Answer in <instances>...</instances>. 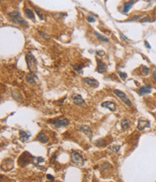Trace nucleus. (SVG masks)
I'll return each mask as SVG.
<instances>
[{
	"label": "nucleus",
	"instance_id": "f257e3e1",
	"mask_svg": "<svg viewBox=\"0 0 156 182\" xmlns=\"http://www.w3.org/2000/svg\"><path fill=\"white\" fill-rule=\"evenodd\" d=\"M26 63L30 71L33 73H37V62L33 54L30 51L26 54Z\"/></svg>",
	"mask_w": 156,
	"mask_h": 182
},
{
	"label": "nucleus",
	"instance_id": "f03ea898",
	"mask_svg": "<svg viewBox=\"0 0 156 182\" xmlns=\"http://www.w3.org/2000/svg\"><path fill=\"white\" fill-rule=\"evenodd\" d=\"M11 22H13L14 24H19V25H27V22L22 18L20 13L17 11H14L12 12H9L8 14Z\"/></svg>",
	"mask_w": 156,
	"mask_h": 182
},
{
	"label": "nucleus",
	"instance_id": "7ed1b4c3",
	"mask_svg": "<svg viewBox=\"0 0 156 182\" xmlns=\"http://www.w3.org/2000/svg\"><path fill=\"white\" fill-rule=\"evenodd\" d=\"M71 162L77 166H82L84 164V160L83 156L76 151H73L71 155Z\"/></svg>",
	"mask_w": 156,
	"mask_h": 182
},
{
	"label": "nucleus",
	"instance_id": "20e7f679",
	"mask_svg": "<svg viewBox=\"0 0 156 182\" xmlns=\"http://www.w3.org/2000/svg\"><path fill=\"white\" fill-rule=\"evenodd\" d=\"M32 159H33V156H32L30 152H23L22 156L19 157L18 163H19V164H20V165L25 166V165L30 164V163H32Z\"/></svg>",
	"mask_w": 156,
	"mask_h": 182
},
{
	"label": "nucleus",
	"instance_id": "39448f33",
	"mask_svg": "<svg viewBox=\"0 0 156 182\" xmlns=\"http://www.w3.org/2000/svg\"><path fill=\"white\" fill-rule=\"evenodd\" d=\"M50 124H52L53 125H54L56 128H61V127H65L68 125L69 124V121L65 117H58L56 118L53 120H51L49 121Z\"/></svg>",
	"mask_w": 156,
	"mask_h": 182
},
{
	"label": "nucleus",
	"instance_id": "423d86ee",
	"mask_svg": "<svg viewBox=\"0 0 156 182\" xmlns=\"http://www.w3.org/2000/svg\"><path fill=\"white\" fill-rule=\"evenodd\" d=\"M113 93L115 94L118 98H120L121 100H122V101L123 103H125V104H127L129 106H132V103H131L130 100L128 98V97L127 96V95L124 92L121 91L120 90H114L113 91Z\"/></svg>",
	"mask_w": 156,
	"mask_h": 182
},
{
	"label": "nucleus",
	"instance_id": "0eeeda50",
	"mask_svg": "<svg viewBox=\"0 0 156 182\" xmlns=\"http://www.w3.org/2000/svg\"><path fill=\"white\" fill-rule=\"evenodd\" d=\"M71 99L73 100V102L79 106H84L86 105V102L81 95L73 94L71 95Z\"/></svg>",
	"mask_w": 156,
	"mask_h": 182
},
{
	"label": "nucleus",
	"instance_id": "6e6552de",
	"mask_svg": "<svg viewBox=\"0 0 156 182\" xmlns=\"http://www.w3.org/2000/svg\"><path fill=\"white\" fill-rule=\"evenodd\" d=\"M150 123L149 121L145 120L143 119H140L138 120V129L142 131L145 128H150Z\"/></svg>",
	"mask_w": 156,
	"mask_h": 182
},
{
	"label": "nucleus",
	"instance_id": "1a4fd4ad",
	"mask_svg": "<svg viewBox=\"0 0 156 182\" xmlns=\"http://www.w3.org/2000/svg\"><path fill=\"white\" fill-rule=\"evenodd\" d=\"M96 62H97V69H96V71L98 72L99 73H100V74L105 73L107 70V64H104L103 62H102L100 59H99L97 58L96 59Z\"/></svg>",
	"mask_w": 156,
	"mask_h": 182
},
{
	"label": "nucleus",
	"instance_id": "9d476101",
	"mask_svg": "<svg viewBox=\"0 0 156 182\" xmlns=\"http://www.w3.org/2000/svg\"><path fill=\"white\" fill-rule=\"evenodd\" d=\"M84 82L86 84H87L91 88H98L99 87V82L96 80H95L92 77H86L84 79Z\"/></svg>",
	"mask_w": 156,
	"mask_h": 182
},
{
	"label": "nucleus",
	"instance_id": "9b49d317",
	"mask_svg": "<svg viewBox=\"0 0 156 182\" xmlns=\"http://www.w3.org/2000/svg\"><path fill=\"white\" fill-rule=\"evenodd\" d=\"M101 106H102V107H103V108H108L109 110H110V111H112V112L116 111V104L114 102H111V101H104V102H103L101 104Z\"/></svg>",
	"mask_w": 156,
	"mask_h": 182
},
{
	"label": "nucleus",
	"instance_id": "f8f14e48",
	"mask_svg": "<svg viewBox=\"0 0 156 182\" xmlns=\"http://www.w3.org/2000/svg\"><path fill=\"white\" fill-rule=\"evenodd\" d=\"M79 131L80 132H82L83 133H84L90 139V140L92 139V137H93V134H92V132H91V130L90 129L88 126L86 125H84V126H81L79 129Z\"/></svg>",
	"mask_w": 156,
	"mask_h": 182
},
{
	"label": "nucleus",
	"instance_id": "ddd939ff",
	"mask_svg": "<svg viewBox=\"0 0 156 182\" xmlns=\"http://www.w3.org/2000/svg\"><path fill=\"white\" fill-rule=\"evenodd\" d=\"M152 91V87L150 85H145L143 86L138 90V93L140 95H144L145 94L150 93Z\"/></svg>",
	"mask_w": 156,
	"mask_h": 182
},
{
	"label": "nucleus",
	"instance_id": "4468645a",
	"mask_svg": "<svg viewBox=\"0 0 156 182\" xmlns=\"http://www.w3.org/2000/svg\"><path fill=\"white\" fill-rule=\"evenodd\" d=\"M30 134H28L26 132L23 131V130H20L19 131V139L22 141V142H25L29 139V138L30 137Z\"/></svg>",
	"mask_w": 156,
	"mask_h": 182
},
{
	"label": "nucleus",
	"instance_id": "2eb2a0df",
	"mask_svg": "<svg viewBox=\"0 0 156 182\" xmlns=\"http://www.w3.org/2000/svg\"><path fill=\"white\" fill-rule=\"evenodd\" d=\"M37 139L41 142L42 143H47L48 142L49 139L48 137L45 135V134L44 133V132H40V133L37 134Z\"/></svg>",
	"mask_w": 156,
	"mask_h": 182
},
{
	"label": "nucleus",
	"instance_id": "dca6fc26",
	"mask_svg": "<svg viewBox=\"0 0 156 182\" xmlns=\"http://www.w3.org/2000/svg\"><path fill=\"white\" fill-rule=\"evenodd\" d=\"M36 78H37V76L35 75V73L32 72H30L26 76V80L30 83H35Z\"/></svg>",
	"mask_w": 156,
	"mask_h": 182
},
{
	"label": "nucleus",
	"instance_id": "f3484780",
	"mask_svg": "<svg viewBox=\"0 0 156 182\" xmlns=\"http://www.w3.org/2000/svg\"><path fill=\"white\" fill-rule=\"evenodd\" d=\"M25 12V15L27 16V18L29 19H31V20H33L34 21H35V15H34V12L32 11L31 9H25L24 10Z\"/></svg>",
	"mask_w": 156,
	"mask_h": 182
},
{
	"label": "nucleus",
	"instance_id": "a211bd4d",
	"mask_svg": "<svg viewBox=\"0 0 156 182\" xmlns=\"http://www.w3.org/2000/svg\"><path fill=\"white\" fill-rule=\"evenodd\" d=\"M135 2V1H130L129 2H126L124 5V9H123V12L124 13H127L129 12V9L131 8V7L134 5V3Z\"/></svg>",
	"mask_w": 156,
	"mask_h": 182
},
{
	"label": "nucleus",
	"instance_id": "6ab92c4d",
	"mask_svg": "<svg viewBox=\"0 0 156 182\" xmlns=\"http://www.w3.org/2000/svg\"><path fill=\"white\" fill-rule=\"evenodd\" d=\"M44 158L42 157H34L33 156V159H32V163L35 164V165H38L40 163H43L44 161Z\"/></svg>",
	"mask_w": 156,
	"mask_h": 182
},
{
	"label": "nucleus",
	"instance_id": "aec40b11",
	"mask_svg": "<svg viewBox=\"0 0 156 182\" xmlns=\"http://www.w3.org/2000/svg\"><path fill=\"white\" fill-rule=\"evenodd\" d=\"M121 127L123 130H126V129H129V121L127 119H123L121 122Z\"/></svg>",
	"mask_w": 156,
	"mask_h": 182
},
{
	"label": "nucleus",
	"instance_id": "412c9836",
	"mask_svg": "<svg viewBox=\"0 0 156 182\" xmlns=\"http://www.w3.org/2000/svg\"><path fill=\"white\" fill-rule=\"evenodd\" d=\"M94 35H95V36L98 38V39L101 40L102 41H104V42H109V39H108L107 38H106L105 36H102L101 34H99V33L98 32H96V31L94 32Z\"/></svg>",
	"mask_w": 156,
	"mask_h": 182
},
{
	"label": "nucleus",
	"instance_id": "4be33fe9",
	"mask_svg": "<svg viewBox=\"0 0 156 182\" xmlns=\"http://www.w3.org/2000/svg\"><path fill=\"white\" fill-rule=\"evenodd\" d=\"M117 73H118V75H120V78L122 80H126V78L127 77V74L125 73V72H122L118 71L117 72Z\"/></svg>",
	"mask_w": 156,
	"mask_h": 182
},
{
	"label": "nucleus",
	"instance_id": "5701e85b",
	"mask_svg": "<svg viewBox=\"0 0 156 182\" xmlns=\"http://www.w3.org/2000/svg\"><path fill=\"white\" fill-rule=\"evenodd\" d=\"M72 67H73V68L75 70H76V71H81V70L84 67V66L79 64V65H72Z\"/></svg>",
	"mask_w": 156,
	"mask_h": 182
},
{
	"label": "nucleus",
	"instance_id": "b1692460",
	"mask_svg": "<svg viewBox=\"0 0 156 182\" xmlns=\"http://www.w3.org/2000/svg\"><path fill=\"white\" fill-rule=\"evenodd\" d=\"M121 147L120 145H113V146L110 147V149L111 150L114 151V152H118L120 150Z\"/></svg>",
	"mask_w": 156,
	"mask_h": 182
},
{
	"label": "nucleus",
	"instance_id": "393cba45",
	"mask_svg": "<svg viewBox=\"0 0 156 182\" xmlns=\"http://www.w3.org/2000/svg\"><path fill=\"white\" fill-rule=\"evenodd\" d=\"M35 12L37 13V15H38V17L40 18V19L41 20H43V14L40 12V11L39 9H37V8H35Z\"/></svg>",
	"mask_w": 156,
	"mask_h": 182
},
{
	"label": "nucleus",
	"instance_id": "a878e982",
	"mask_svg": "<svg viewBox=\"0 0 156 182\" xmlns=\"http://www.w3.org/2000/svg\"><path fill=\"white\" fill-rule=\"evenodd\" d=\"M143 72H145V75H148V74H149L150 69H149V68H147L146 66H143Z\"/></svg>",
	"mask_w": 156,
	"mask_h": 182
},
{
	"label": "nucleus",
	"instance_id": "bb28decb",
	"mask_svg": "<svg viewBox=\"0 0 156 182\" xmlns=\"http://www.w3.org/2000/svg\"><path fill=\"white\" fill-rule=\"evenodd\" d=\"M87 20L89 22H95V18L92 16V15H89V17L87 18Z\"/></svg>",
	"mask_w": 156,
	"mask_h": 182
},
{
	"label": "nucleus",
	"instance_id": "cd10ccee",
	"mask_svg": "<svg viewBox=\"0 0 156 182\" xmlns=\"http://www.w3.org/2000/svg\"><path fill=\"white\" fill-rule=\"evenodd\" d=\"M150 17H146V18H143V20L140 21L141 22H149L150 21Z\"/></svg>",
	"mask_w": 156,
	"mask_h": 182
},
{
	"label": "nucleus",
	"instance_id": "c85d7f7f",
	"mask_svg": "<svg viewBox=\"0 0 156 182\" xmlns=\"http://www.w3.org/2000/svg\"><path fill=\"white\" fill-rule=\"evenodd\" d=\"M96 53V54L99 55V56H104V55H105V52H104V51H97Z\"/></svg>",
	"mask_w": 156,
	"mask_h": 182
},
{
	"label": "nucleus",
	"instance_id": "c756f323",
	"mask_svg": "<svg viewBox=\"0 0 156 182\" xmlns=\"http://www.w3.org/2000/svg\"><path fill=\"white\" fill-rule=\"evenodd\" d=\"M145 46L147 47V49H151V46L149 44V43L147 42V40H145Z\"/></svg>",
	"mask_w": 156,
	"mask_h": 182
},
{
	"label": "nucleus",
	"instance_id": "7c9ffc66",
	"mask_svg": "<svg viewBox=\"0 0 156 182\" xmlns=\"http://www.w3.org/2000/svg\"><path fill=\"white\" fill-rule=\"evenodd\" d=\"M140 18H142V16H141V15H140V16H134V17H133V18H132V20H138V19H140Z\"/></svg>",
	"mask_w": 156,
	"mask_h": 182
},
{
	"label": "nucleus",
	"instance_id": "2f4dec72",
	"mask_svg": "<svg viewBox=\"0 0 156 182\" xmlns=\"http://www.w3.org/2000/svg\"><path fill=\"white\" fill-rule=\"evenodd\" d=\"M120 36H121V37H122V39H123V40H128V38H127L126 36H124V35H123L122 33H120Z\"/></svg>",
	"mask_w": 156,
	"mask_h": 182
},
{
	"label": "nucleus",
	"instance_id": "473e14b6",
	"mask_svg": "<svg viewBox=\"0 0 156 182\" xmlns=\"http://www.w3.org/2000/svg\"><path fill=\"white\" fill-rule=\"evenodd\" d=\"M47 178H48V179H52V180H53V179H54V178L51 175H49V174H48V175H47Z\"/></svg>",
	"mask_w": 156,
	"mask_h": 182
},
{
	"label": "nucleus",
	"instance_id": "72a5a7b5",
	"mask_svg": "<svg viewBox=\"0 0 156 182\" xmlns=\"http://www.w3.org/2000/svg\"><path fill=\"white\" fill-rule=\"evenodd\" d=\"M153 77H154V80H155V82L156 83V72L155 71L153 72Z\"/></svg>",
	"mask_w": 156,
	"mask_h": 182
}]
</instances>
